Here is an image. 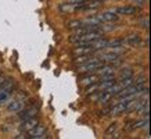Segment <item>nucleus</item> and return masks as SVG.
<instances>
[{
	"mask_svg": "<svg viewBox=\"0 0 151 139\" xmlns=\"http://www.w3.org/2000/svg\"><path fill=\"white\" fill-rule=\"evenodd\" d=\"M101 65H103V61H100L97 57H94L90 61H86V63L78 65V72H81V74H92V72H94V71L100 68Z\"/></svg>",
	"mask_w": 151,
	"mask_h": 139,
	"instance_id": "f257e3e1",
	"label": "nucleus"
},
{
	"mask_svg": "<svg viewBox=\"0 0 151 139\" xmlns=\"http://www.w3.org/2000/svg\"><path fill=\"white\" fill-rule=\"evenodd\" d=\"M27 134L29 138L32 139H46L49 138L46 135V127H43V125H39L37 124L36 127H33L32 130L27 131Z\"/></svg>",
	"mask_w": 151,
	"mask_h": 139,
	"instance_id": "f03ea898",
	"label": "nucleus"
},
{
	"mask_svg": "<svg viewBox=\"0 0 151 139\" xmlns=\"http://www.w3.org/2000/svg\"><path fill=\"white\" fill-rule=\"evenodd\" d=\"M24 104H25V97L22 99V96H21L18 99H11V102L7 104V110L11 113H18L22 110Z\"/></svg>",
	"mask_w": 151,
	"mask_h": 139,
	"instance_id": "7ed1b4c3",
	"label": "nucleus"
},
{
	"mask_svg": "<svg viewBox=\"0 0 151 139\" xmlns=\"http://www.w3.org/2000/svg\"><path fill=\"white\" fill-rule=\"evenodd\" d=\"M96 17L99 18L100 22H115L119 18V15L115 11H104L101 14H97Z\"/></svg>",
	"mask_w": 151,
	"mask_h": 139,
	"instance_id": "20e7f679",
	"label": "nucleus"
},
{
	"mask_svg": "<svg viewBox=\"0 0 151 139\" xmlns=\"http://www.w3.org/2000/svg\"><path fill=\"white\" fill-rule=\"evenodd\" d=\"M37 124H39V118H37V117H31V118H27V120L22 121L19 130L22 131V132H27V131L32 130L33 127H36Z\"/></svg>",
	"mask_w": 151,
	"mask_h": 139,
	"instance_id": "39448f33",
	"label": "nucleus"
},
{
	"mask_svg": "<svg viewBox=\"0 0 151 139\" xmlns=\"http://www.w3.org/2000/svg\"><path fill=\"white\" fill-rule=\"evenodd\" d=\"M119 57H121V54L119 53H116V51H112L110 50L108 53H104V54H100L97 59L100 61H105V63H115V61L118 60Z\"/></svg>",
	"mask_w": 151,
	"mask_h": 139,
	"instance_id": "423d86ee",
	"label": "nucleus"
},
{
	"mask_svg": "<svg viewBox=\"0 0 151 139\" xmlns=\"http://www.w3.org/2000/svg\"><path fill=\"white\" fill-rule=\"evenodd\" d=\"M136 11H137V9L134 6H122V7H118L115 13L118 15H133Z\"/></svg>",
	"mask_w": 151,
	"mask_h": 139,
	"instance_id": "0eeeda50",
	"label": "nucleus"
},
{
	"mask_svg": "<svg viewBox=\"0 0 151 139\" xmlns=\"http://www.w3.org/2000/svg\"><path fill=\"white\" fill-rule=\"evenodd\" d=\"M37 113V109L36 107H29L27 110L21 111V114H19V120H27V118H31V117H35Z\"/></svg>",
	"mask_w": 151,
	"mask_h": 139,
	"instance_id": "6e6552de",
	"label": "nucleus"
},
{
	"mask_svg": "<svg viewBox=\"0 0 151 139\" xmlns=\"http://www.w3.org/2000/svg\"><path fill=\"white\" fill-rule=\"evenodd\" d=\"M125 43H128L129 46H133V47H136L139 46L140 43H142V39H140V36L139 35H129L126 39H125Z\"/></svg>",
	"mask_w": 151,
	"mask_h": 139,
	"instance_id": "1a4fd4ad",
	"label": "nucleus"
},
{
	"mask_svg": "<svg viewBox=\"0 0 151 139\" xmlns=\"http://www.w3.org/2000/svg\"><path fill=\"white\" fill-rule=\"evenodd\" d=\"M97 71H99V75H100V77H103V75H108V74H115V67L103 64Z\"/></svg>",
	"mask_w": 151,
	"mask_h": 139,
	"instance_id": "9d476101",
	"label": "nucleus"
},
{
	"mask_svg": "<svg viewBox=\"0 0 151 139\" xmlns=\"http://www.w3.org/2000/svg\"><path fill=\"white\" fill-rule=\"evenodd\" d=\"M99 79L97 75H87V77H83L81 79V85L82 86H89V85H92V83H96V81Z\"/></svg>",
	"mask_w": 151,
	"mask_h": 139,
	"instance_id": "9b49d317",
	"label": "nucleus"
},
{
	"mask_svg": "<svg viewBox=\"0 0 151 139\" xmlns=\"http://www.w3.org/2000/svg\"><path fill=\"white\" fill-rule=\"evenodd\" d=\"M92 59H94L93 56H89V54H81V56H76L75 59H73V64H83V63H86V61H90Z\"/></svg>",
	"mask_w": 151,
	"mask_h": 139,
	"instance_id": "f8f14e48",
	"label": "nucleus"
},
{
	"mask_svg": "<svg viewBox=\"0 0 151 139\" xmlns=\"http://www.w3.org/2000/svg\"><path fill=\"white\" fill-rule=\"evenodd\" d=\"M125 42L122 39H115V41H108L107 43V49H116V47H122Z\"/></svg>",
	"mask_w": 151,
	"mask_h": 139,
	"instance_id": "ddd939ff",
	"label": "nucleus"
},
{
	"mask_svg": "<svg viewBox=\"0 0 151 139\" xmlns=\"http://www.w3.org/2000/svg\"><path fill=\"white\" fill-rule=\"evenodd\" d=\"M67 27L71 28V29H79V28L83 27V21H81V20H72V21L68 22Z\"/></svg>",
	"mask_w": 151,
	"mask_h": 139,
	"instance_id": "4468645a",
	"label": "nucleus"
},
{
	"mask_svg": "<svg viewBox=\"0 0 151 139\" xmlns=\"http://www.w3.org/2000/svg\"><path fill=\"white\" fill-rule=\"evenodd\" d=\"M144 127H148V117H146V120H142L136 122L134 124V130H137V128H144Z\"/></svg>",
	"mask_w": 151,
	"mask_h": 139,
	"instance_id": "2eb2a0df",
	"label": "nucleus"
},
{
	"mask_svg": "<svg viewBox=\"0 0 151 139\" xmlns=\"http://www.w3.org/2000/svg\"><path fill=\"white\" fill-rule=\"evenodd\" d=\"M96 90H100V89H99V83H92V85H89V86L86 88V92L89 93V95L94 93Z\"/></svg>",
	"mask_w": 151,
	"mask_h": 139,
	"instance_id": "dca6fc26",
	"label": "nucleus"
},
{
	"mask_svg": "<svg viewBox=\"0 0 151 139\" xmlns=\"http://www.w3.org/2000/svg\"><path fill=\"white\" fill-rule=\"evenodd\" d=\"M9 95H11V92H9V90L4 89L3 86H0V102H1V100H4Z\"/></svg>",
	"mask_w": 151,
	"mask_h": 139,
	"instance_id": "f3484780",
	"label": "nucleus"
},
{
	"mask_svg": "<svg viewBox=\"0 0 151 139\" xmlns=\"http://www.w3.org/2000/svg\"><path fill=\"white\" fill-rule=\"evenodd\" d=\"M119 77H121V78H128V77H133L132 70H130V68H125V71H122Z\"/></svg>",
	"mask_w": 151,
	"mask_h": 139,
	"instance_id": "a211bd4d",
	"label": "nucleus"
},
{
	"mask_svg": "<svg viewBox=\"0 0 151 139\" xmlns=\"http://www.w3.org/2000/svg\"><path fill=\"white\" fill-rule=\"evenodd\" d=\"M133 83H134V85H143V83H146V77L140 75L137 78H134L133 79Z\"/></svg>",
	"mask_w": 151,
	"mask_h": 139,
	"instance_id": "6ab92c4d",
	"label": "nucleus"
},
{
	"mask_svg": "<svg viewBox=\"0 0 151 139\" xmlns=\"http://www.w3.org/2000/svg\"><path fill=\"white\" fill-rule=\"evenodd\" d=\"M115 130H116V124H111V127H108V128H107V131H105V135L108 136V135L112 134Z\"/></svg>",
	"mask_w": 151,
	"mask_h": 139,
	"instance_id": "aec40b11",
	"label": "nucleus"
},
{
	"mask_svg": "<svg viewBox=\"0 0 151 139\" xmlns=\"http://www.w3.org/2000/svg\"><path fill=\"white\" fill-rule=\"evenodd\" d=\"M142 27L143 28H146V29H148V17H146V18L144 20H142Z\"/></svg>",
	"mask_w": 151,
	"mask_h": 139,
	"instance_id": "412c9836",
	"label": "nucleus"
},
{
	"mask_svg": "<svg viewBox=\"0 0 151 139\" xmlns=\"http://www.w3.org/2000/svg\"><path fill=\"white\" fill-rule=\"evenodd\" d=\"M133 1H134V3H136L137 6H143V4H144V1H146V0H133Z\"/></svg>",
	"mask_w": 151,
	"mask_h": 139,
	"instance_id": "4be33fe9",
	"label": "nucleus"
},
{
	"mask_svg": "<svg viewBox=\"0 0 151 139\" xmlns=\"http://www.w3.org/2000/svg\"><path fill=\"white\" fill-rule=\"evenodd\" d=\"M4 81H6V77H1V75H0V86L3 85V82H4Z\"/></svg>",
	"mask_w": 151,
	"mask_h": 139,
	"instance_id": "5701e85b",
	"label": "nucleus"
}]
</instances>
